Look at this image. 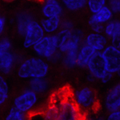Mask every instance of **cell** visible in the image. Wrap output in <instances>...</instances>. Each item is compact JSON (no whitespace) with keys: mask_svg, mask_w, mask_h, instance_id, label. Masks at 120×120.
Segmentation results:
<instances>
[{"mask_svg":"<svg viewBox=\"0 0 120 120\" xmlns=\"http://www.w3.org/2000/svg\"><path fill=\"white\" fill-rule=\"evenodd\" d=\"M106 120H120V110L110 112Z\"/></svg>","mask_w":120,"mask_h":120,"instance_id":"f546056e","label":"cell"},{"mask_svg":"<svg viewBox=\"0 0 120 120\" xmlns=\"http://www.w3.org/2000/svg\"><path fill=\"white\" fill-rule=\"evenodd\" d=\"M63 57V54L58 50V51L54 54L53 56L51 58V59H50L49 61L51 62V63H59V62H62Z\"/></svg>","mask_w":120,"mask_h":120,"instance_id":"83f0119b","label":"cell"},{"mask_svg":"<svg viewBox=\"0 0 120 120\" xmlns=\"http://www.w3.org/2000/svg\"><path fill=\"white\" fill-rule=\"evenodd\" d=\"M29 86L36 94H42L47 90L49 84L45 78H36L30 79Z\"/></svg>","mask_w":120,"mask_h":120,"instance_id":"ac0fdd59","label":"cell"},{"mask_svg":"<svg viewBox=\"0 0 120 120\" xmlns=\"http://www.w3.org/2000/svg\"><path fill=\"white\" fill-rule=\"evenodd\" d=\"M113 76H114V75L112 74V73H110L107 71V72L104 75V76L100 79V81H101V82H102L103 84H106V83H108L111 80Z\"/></svg>","mask_w":120,"mask_h":120,"instance_id":"d6a6232c","label":"cell"},{"mask_svg":"<svg viewBox=\"0 0 120 120\" xmlns=\"http://www.w3.org/2000/svg\"><path fill=\"white\" fill-rule=\"evenodd\" d=\"M41 13L43 18H61L64 14V7L60 0H41Z\"/></svg>","mask_w":120,"mask_h":120,"instance_id":"9c48e42d","label":"cell"},{"mask_svg":"<svg viewBox=\"0 0 120 120\" xmlns=\"http://www.w3.org/2000/svg\"><path fill=\"white\" fill-rule=\"evenodd\" d=\"M34 19L31 13L26 11H22L19 12L15 18V22H16V29L19 34L20 36H23L25 33L26 26L29 24L30 21H32Z\"/></svg>","mask_w":120,"mask_h":120,"instance_id":"e0dca14e","label":"cell"},{"mask_svg":"<svg viewBox=\"0 0 120 120\" xmlns=\"http://www.w3.org/2000/svg\"><path fill=\"white\" fill-rule=\"evenodd\" d=\"M106 5H107V0H87L86 7L91 14H94Z\"/></svg>","mask_w":120,"mask_h":120,"instance_id":"7402d4cb","label":"cell"},{"mask_svg":"<svg viewBox=\"0 0 120 120\" xmlns=\"http://www.w3.org/2000/svg\"><path fill=\"white\" fill-rule=\"evenodd\" d=\"M86 68L89 73L94 75L97 80H100L104 76L107 71L106 69L105 62L102 57V52H95L92 55Z\"/></svg>","mask_w":120,"mask_h":120,"instance_id":"30bf717a","label":"cell"},{"mask_svg":"<svg viewBox=\"0 0 120 120\" xmlns=\"http://www.w3.org/2000/svg\"><path fill=\"white\" fill-rule=\"evenodd\" d=\"M46 33L42 27L40 22L33 19L29 22L23 34L22 46L25 49L32 48L33 46L45 36Z\"/></svg>","mask_w":120,"mask_h":120,"instance_id":"8992f818","label":"cell"},{"mask_svg":"<svg viewBox=\"0 0 120 120\" xmlns=\"http://www.w3.org/2000/svg\"><path fill=\"white\" fill-rule=\"evenodd\" d=\"M38 102V94L30 89L25 90L14 100V106L23 113L30 111Z\"/></svg>","mask_w":120,"mask_h":120,"instance_id":"ba28073f","label":"cell"},{"mask_svg":"<svg viewBox=\"0 0 120 120\" xmlns=\"http://www.w3.org/2000/svg\"><path fill=\"white\" fill-rule=\"evenodd\" d=\"M12 49V42L8 38L3 37L0 38V57Z\"/></svg>","mask_w":120,"mask_h":120,"instance_id":"d4e9b609","label":"cell"},{"mask_svg":"<svg viewBox=\"0 0 120 120\" xmlns=\"http://www.w3.org/2000/svg\"><path fill=\"white\" fill-rule=\"evenodd\" d=\"M42 114L44 120H84V115L70 90H63L54 94Z\"/></svg>","mask_w":120,"mask_h":120,"instance_id":"6da1fadb","label":"cell"},{"mask_svg":"<svg viewBox=\"0 0 120 120\" xmlns=\"http://www.w3.org/2000/svg\"><path fill=\"white\" fill-rule=\"evenodd\" d=\"M88 25L90 26L92 32L103 34L104 28H105V25L100 24V23H94V22H90V23H88Z\"/></svg>","mask_w":120,"mask_h":120,"instance_id":"4316f807","label":"cell"},{"mask_svg":"<svg viewBox=\"0 0 120 120\" xmlns=\"http://www.w3.org/2000/svg\"><path fill=\"white\" fill-rule=\"evenodd\" d=\"M116 47H118V48H119V50L120 51V43H119V44H118V45H117V46H116Z\"/></svg>","mask_w":120,"mask_h":120,"instance_id":"e575fe53","label":"cell"},{"mask_svg":"<svg viewBox=\"0 0 120 120\" xmlns=\"http://www.w3.org/2000/svg\"><path fill=\"white\" fill-rule=\"evenodd\" d=\"M107 6L115 14H120V0H107Z\"/></svg>","mask_w":120,"mask_h":120,"instance_id":"484cf974","label":"cell"},{"mask_svg":"<svg viewBox=\"0 0 120 120\" xmlns=\"http://www.w3.org/2000/svg\"><path fill=\"white\" fill-rule=\"evenodd\" d=\"M113 16L114 13L112 12L111 8L107 5H106L96 13L91 15V16L88 19V23L94 22L105 25L111 19H113Z\"/></svg>","mask_w":120,"mask_h":120,"instance_id":"4fadbf2b","label":"cell"},{"mask_svg":"<svg viewBox=\"0 0 120 120\" xmlns=\"http://www.w3.org/2000/svg\"><path fill=\"white\" fill-rule=\"evenodd\" d=\"M4 1H7V2H10V1H12V0H4Z\"/></svg>","mask_w":120,"mask_h":120,"instance_id":"8d00e7d4","label":"cell"},{"mask_svg":"<svg viewBox=\"0 0 120 120\" xmlns=\"http://www.w3.org/2000/svg\"><path fill=\"white\" fill-rule=\"evenodd\" d=\"M98 120H106V119H98Z\"/></svg>","mask_w":120,"mask_h":120,"instance_id":"74e56055","label":"cell"},{"mask_svg":"<svg viewBox=\"0 0 120 120\" xmlns=\"http://www.w3.org/2000/svg\"><path fill=\"white\" fill-rule=\"evenodd\" d=\"M29 120H44L42 111L31 113L30 115V117H29Z\"/></svg>","mask_w":120,"mask_h":120,"instance_id":"4dcf8cb0","label":"cell"},{"mask_svg":"<svg viewBox=\"0 0 120 120\" xmlns=\"http://www.w3.org/2000/svg\"><path fill=\"white\" fill-rule=\"evenodd\" d=\"M64 9L69 11H79L86 7L87 0H60Z\"/></svg>","mask_w":120,"mask_h":120,"instance_id":"d6986e66","label":"cell"},{"mask_svg":"<svg viewBox=\"0 0 120 120\" xmlns=\"http://www.w3.org/2000/svg\"><path fill=\"white\" fill-rule=\"evenodd\" d=\"M73 98L81 112L85 115L87 112L93 111L97 104L96 94L91 88L84 86L73 94Z\"/></svg>","mask_w":120,"mask_h":120,"instance_id":"5b68a950","label":"cell"},{"mask_svg":"<svg viewBox=\"0 0 120 120\" xmlns=\"http://www.w3.org/2000/svg\"><path fill=\"white\" fill-rule=\"evenodd\" d=\"M56 35L59 42V51L63 54L71 50L79 49L84 42V33L78 28L72 30L60 29Z\"/></svg>","mask_w":120,"mask_h":120,"instance_id":"3957f363","label":"cell"},{"mask_svg":"<svg viewBox=\"0 0 120 120\" xmlns=\"http://www.w3.org/2000/svg\"><path fill=\"white\" fill-rule=\"evenodd\" d=\"M102 55L108 72L116 75L120 71V51L119 48L109 44L102 51Z\"/></svg>","mask_w":120,"mask_h":120,"instance_id":"52a82bcc","label":"cell"},{"mask_svg":"<svg viewBox=\"0 0 120 120\" xmlns=\"http://www.w3.org/2000/svg\"><path fill=\"white\" fill-rule=\"evenodd\" d=\"M116 75H119V76H120V71H119V72H118Z\"/></svg>","mask_w":120,"mask_h":120,"instance_id":"d590c367","label":"cell"},{"mask_svg":"<svg viewBox=\"0 0 120 120\" xmlns=\"http://www.w3.org/2000/svg\"><path fill=\"white\" fill-rule=\"evenodd\" d=\"M38 1H41V0H38Z\"/></svg>","mask_w":120,"mask_h":120,"instance_id":"f35d334b","label":"cell"},{"mask_svg":"<svg viewBox=\"0 0 120 120\" xmlns=\"http://www.w3.org/2000/svg\"><path fill=\"white\" fill-rule=\"evenodd\" d=\"M75 28L74 23L71 20H66V19H62L61 22V29H67V30H72Z\"/></svg>","mask_w":120,"mask_h":120,"instance_id":"f1b7e54d","label":"cell"},{"mask_svg":"<svg viewBox=\"0 0 120 120\" xmlns=\"http://www.w3.org/2000/svg\"><path fill=\"white\" fill-rule=\"evenodd\" d=\"M86 79H87V81H88V82H94V81L97 80L95 77H94L93 75L90 74V73H88L87 76H86Z\"/></svg>","mask_w":120,"mask_h":120,"instance_id":"836d02e7","label":"cell"},{"mask_svg":"<svg viewBox=\"0 0 120 120\" xmlns=\"http://www.w3.org/2000/svg\"><path fill=\"white\" fill-rule=\"evenodd\" d=\"M19 55H15L12 51H8L0 57V71L3 74H8L18 62Z\"/></svg>","mask_w":120,"mask_h":120,"instance_id":"9a60e30c","label":"cell"},{"mask_svg":"<svg viewBox=\"0 0 120 120\" xmlns=\"http://www.w3.org/2000/svg\"><path fill=\"white\" fill-rule=\"evenodd\" d=\"M79 49L71 50L65 54H63V57L62 59V63L63 66L68 69L74 68L77 67V57H78Z\"/></svg>","mask_w":120,"mask_h":120,"instance_id":"44dd1931","label":"cell"},{"mask_svg":"<svg viewBox=\"0 0 120 120\" xmlns=\"http://www.w3.org/2000/svg\"><path fill=\"white\" fill-rule=\"evenodd\" d=\"M33 51L39 58L49 61L54 54L59 50V42L56 34H45L42 39L32 47Z\"/></svg>","mask_w":120,"mask_h":120,"instance_id":"277c9868","label":"cell"},{"mask_svg":"<svg viewBox=\"0 0 120 120\" xmlns=\"http://www.w3.org/2000/svg\"><path fill=\"white\" fill-rule=\"evenodd\" d=\"M95 52L96 51L94 49L83 42L82 45L79 49L78 57H77V67L79 68H86L90 58Z\"/></svg>","mask_w":120,"mask_h":120,"instance_id":"5bb4252c","label":"cell"},{"mask_svg":"<svg viewBox=\"0 0 120 120\" xmlns=\"http://www.w3.org/2000/svg\"><path fill=\"white\" fill-rule=\"evenodd\" d=\"M6 29V19L0 15V38L3 34Z\"/></svg>","mask_w":120,"mask_h":120,"instance_id":"1f68e13d","label":"cell"},{"mask_svg":"<svg viewBox=\"0 0 120 120\" xmlns=\"http://www.w3.org/2000/svg\"><path fill=\"white\" fill-rule=\"evenodd\" d=\"M8 98V85L7 81L0 75V105L3 104Z\"/></svg>","mask_w":120,"mask_h":120,"instance_id":"603a6c76","label":"cell"},{"mask_svg":"<svg viewBox=\"0 0 120 120\" xmlns=\"http://www.w3.org/2000/svg\"><path fill=\"white\" fill-rule=\"evenodd\" d=\"M120 33V20L111 19L110 22L105 24L103 34L109 38V40Z\"/></svg>","mask_w":120,"mask_h":120,"instance_id":"ffe728a7","label":"cell"},{"mask_svg":"<svg viewBox=\"0 0 120 120\" xmlns=\"http://www.w3.org/2000/svg\"><path fill=\"white\" fill-rule=\"evenodd\" d=\"M104 106L109 112L120 110V82L112 86L106 94Z\"/></svg>","mask_w":120,"mask_h":120,"instance_id":"7c38bea8","label":"cell"},{"mask_svg":"<svg viewBox=\"0 0 120 120\" xmlns=\"http://www.w3.org/2000/svg\"><path fill=\"white\" fill-rule=\"evenodd\" d=\"M25 113L20 111L16 107H12L9 111L6 120H25Z\"/></svg>","mask_w":120,"mask_h":120,"instance_id":"cb8c5ba5","label":"cell"},{"mask_svg":"<svg viewBox=\"0 0 120 120\" xmlns=\"http://www.w3.org/2000/svg\"><path fill=\"white\" fill-rule=\"evenodd\" d=\"M48 72L49 64L46 60L38 56L24 59L18 69L19 77L24 79L46 78Z\"/></svg>","mask_w":120,"mask_h":120,"instance_id":"7a4b0ae2","label":"cell"},{"mask_svg":"<svg viewBox=\"0 0 120 120\" xmlns=\"http://www.w3.org/2000/svg\"><path fill=\"white\" fill-rule=\"evenodd\" d=\"M84 43L90 46L96 52H102L109 45V38L104 34L91 32L85 36Z\"/></svg>","mask_w":120,"mask_h":120,"instance_id":"8fae6325","label":"cell"},{"mask_svg":"<svg viewBox=\"0 0 120 120\" xmlns=\"http://www.w3.org/2000/svg\"><path fill=\"white\" fill-rule=\"evenodd\" d=\"M61 18H43L40 21L42 27L46 34H56L61 29Z\"/></svg>","mask_w":120,"mask_h":120,"instance_id":"2e32d148","label":"cell"}]
</instances>
